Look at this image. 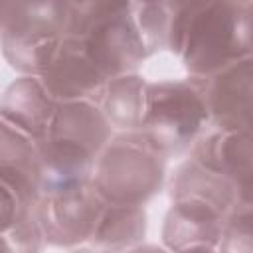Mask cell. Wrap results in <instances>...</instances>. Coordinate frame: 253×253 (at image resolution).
Returning a JSON list of instances; mask_svg holds the SVG:
<instances>
[{"mask_svg":"<svg viewBox=\"0 0 253 253\" xmlns=\"http://www.w3.org/2000/svg\"><path fill=\"white\" fill-rule=\"evenodd\" d=\"M146 233L144 206L107 204L89 243L97 253H123L140 245Z\"/></svg>","mask_w":253,"mask_h":253,"instance_id":"cell-15","label":"cell"},{"mask_svg":"<svg viewBox=\"0 0 253 253\" xmlns=\"http://www.w3.org/2000/svg\"><path fill=\"white\" fill-rule=\"evenodd\" d=\"M38 206V204H36ZM36 206H28L22 213L0 231V253H40L45 243Z\"/></svg>","mask_w":253,"mask_h":253,"instance_id":"cell-18","label":"cell"},{"mask_svg":"<svg viewBox=\"0 0 253 253\" xmlns=\"http://www.w3.org/2000/svg\"><path fill=\"white\" fill-rule=\"evenodd\" d=\"M210 128L206 79H164L148 83L140 132L166 158L180 154Z\"/></svg>","mask_w":253,"mask_h":253,"instance_id":"cell-5","label":"cell"},{"mask_svg":"<svg viewBox=\"0 0 253 253\" xmlns=\"http://www.w3.org/2000/svg\"><path fill=\"white\" fill-rule=\"evenodd\" d=\"M178 253H217L215 247H192V249H184Z\"/></svg>","mask_w":253,"mask_h":253,"instance_id":"cell-22","label":"cell"},{"mask_svg":"<svg viewBox=\"0 0 253 253\" xmlns=\"http://www.w3.org/2000/svg\"><path fill=\"white\" fill-rule=\"evenodd\" d=\"M166 49L182 59L192 77H211L251 57L253 2H174Z\"/></svg>","mask_w":253,"mask_h":253,"instance_id":"cell-1","label":"cell"},{"mask_svg":"<svg viewBox=\"0 0 253 253\" xmlns=\"http://www.w3.org/2000/svg\"><path fill=\"white\" fill-rule=\"evenodd\" d=\"M170 198L204 202L227 215L233 208L251 204V192H243L231 180L204 168L192 158L176 168L170 182Z\"/></svg>","mask_w":253,"mask_h":253,"instance_id":"cell-14","label":"cell"},{"mask_svg":"<svg viewBox=\"0 0 253 253\" xmlns=\"http://www.w3.org/2000/svg\"><path fill=\"white\" fill-rule=\"evenodd\" d=\"M174 2H132L134 20L148 55L166 49Z\"/></svg>","mask_w":253,"mask_h":253,"instance_id":"cell-17","label":"cell"},{"mask_svg":"<svg viewBox=\"0 0 253 253\" xmlns=\"http://www.w3.org/2000/svg\"><path fill=\"white\" fill-rule=\"evenodd\" d=\"M99 105L59 103L43 138L36 140L42 160V194L91 182L95 162L111 138Z\"/></svg>","mask_w":253,"mask_h":253,"instance_id":"cell-2","label":"cell"},{"mask_svg":"<svg viewBox=\"0 0 253 253\" xmlns=\"http://www.w3.org/2000/svg\"><path fill=\"white\" fill-rule=\"evenodd\" d=\"M166 156L140 130H123L101 150L91 184L105 204L144 206L164 184Z\"/></svg>","mask_w":253,"mask_h":253,"instance_id":"cell-4","label":"cell"},{"mask_svg":"<svg viewBox=\"0 0 253 253\" xmlns=\"http://www.w3.org/2000/svg\"><path fill=\"white\" fill-rule=\"evenodd\" d=\"M28 206H36V204H24L6 184L0 182V231H4L8 225H12L14 219Z\"/></svg>","mask_w":253,"mask_h":253,"instance_id":"cell-20","label":"cell"},{"mask_svg":"<svg viewBox=\"0 0 253 253\" xmlns=\"http://www.w3.org/2000/svg\"><path fill=\"white\" fill-rule=\"evenodd\" d=\"M227 213L196 200H172L164 215L162 243L170 253L192 247H215Z\"/></svg>","mask_w":253,"mask_h":253,"instance_id":"cell-11","label":"cell"},{"mask_svg":"<svg viewBox=\"0 0 253 253\" xmlns=\"http://www.w3.org/2000/svg\"><path fill=\"white\" fill-rule=\"evenodd\" d=\"M0 182L24 204L42 196V160L36 142L0 119Z\"/></svg>","mask_w":253,"mask_h":253,"instance_id":"cell-13","label":"cell"},{"mask_svg":"<svg viewBox=\"0 0 253 253\" xmlns=\"http://www.w3.org/2000/svg\"><path fill=\"white\" fill-rule=\"evenodd\" d=\"M146 87L148 81L138 73L111 79L101 99V111L107 123L121 132L138 130L146 109Z\"/></svg>","mask_w":253,"mask_h":253,"instance_id":"cell-16","label":"cell"},{"mask_svg":"<svg viewBox=\"0 0 253 253\" xmlns=\"http://www.w3.org/2000/svg\"><path fill=\"white\" fill-rule=\"evenodd\" d=\"M67 36L83 45L107 81L136 73L148 55L132 2H71Z\"/></svg>","mask_w":253,"mask_h":253,"instance_id":"cell-3","label":"cell"},{"mask_svg":"<svg viewBox=\"0 0 253 253\" xmlns=\"http://www.w3.org/2000/svg\"><path fill=\"white\" fill-rule=\"evenodd\" d=\"M45 91L57 103L101 105L107 79L89 59L77 38L65 36L47 71L40 77Z\"/></svg>","mask_w":253,"mask_h":253,"instance_id":"cell-8","label":"cell"},{"mask_svg":"<svg viewBox=\"0 0 253 253\" xmlns=\"http://www.w3.org/2000/svg\"><path fill=\"white\" fill-rule=\"evenodd\" d=\"M217 253H253V231H251V204L237 206L225 217Z\"/></svg>","mask_w":253,"mask_h":253,"instance_id":"cell-19","label":"cell"},{"mask_svg":"<svg viewBox=\"0 0 253 253\" xmlns=\"http://www.w3.org/2000/svg\"><path fill=\"white\" fill-rule=\"evenodd\" d=\"M71 253H97V251H93V249H75Z\"/></svg>","mask_w":253,"mask_h":253,"instance_id":"cell-23","label":"cell"},{"mask_svg":"<svg viewBox=\"0 0 253 253\" xmlns=\"http://www.w3.org/2000/svg\"><path fill=\"white\" fill-rule=\"evenodd\" d=\"M71 2L12 4L0 34L4 59L22 75L42 77L67 36Z\"/></svg>","mask_w":253,"mask_h":253,"instance_id":"cell-6","label":"cell"},{"mask_svg":"<svg viewBox=\"0 0 253 253\" xmlns=\"http://www.w3.org/2000/svg\"><path fill=\"white\" fill-rule=\"evenodd\" d=\"M123 253H170V251L164 247H158V245H136V247H130Z\"/></svg>","mask_w":253,"mask_h":253,"instance_id":"cell-21","label":"cell"},{"mask_svg":"<svg viewBox=\"0 0 253 253\" xmlns=\"http://www.w3.org/2000/svg\"><path fill=\"white\" fill-rule=\"evenodd\" d=\"M105 206V200L97 194L91 182L42 194L36 211L45 243L55 247H75L89 241Z\"/></svg>","mask_w":253,"mask_h":253,"instance_id":"cell-7","label":"cell"},{"mask_svg":"<svg viewBox=\"0 0 253 253\" xmlns=\"http://www.w3.org/2000/svg\"><path fill=\"white\" fill-rule=\"evenodd\" d=\"M57 105L40 77L22 75L0 95V119L36 142L47 132Z\"/></svg>","mask_w":253,"mask_h":253,"instance_id":"cell-12","label":"cell"},{"mask_svg":"<svg viewBox=\"0 0 253 253\" xmlns=\"http://www.w3.org/2000/svg\"><path fill=\"white\" fill-rule=\"evenodd\" d=\"M190 158L231 180L243 192H251V128L219 130L210 126L192 144Z\"/></svg>","mask_w":253,"mask_h":253,"instance_id":"cell-10","label":"cell"},{"mask_svg":"<svg viewBox=\"0 0 253 253\" xmlns=\"http://www.w3.org/2000/svg\"><path fill=\"white\" fill-rule=\"evenodd\" d=\"M204 79L210 126L219 130L251 128L253 59H241Z\"/></svg>","mask_w":253,"mask_h":253,"instance_id":"cell-9","label":"cell"}]
</instances>
